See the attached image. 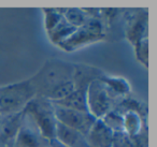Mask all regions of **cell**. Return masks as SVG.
I'll use <instances>...</instances> for the list:
<instances>
[{
  "mask_svg": "<svg viewBox=\"0 0 157 147\" xmlns=\"http://www.w3.org/2000/svg\"><path fill=\"white\" fill-rule=\"evenodd\" d=\"M74 63L58 59L46 61L36 75L29 78L36 95L57 102L74 90Z\"/></svg>",
  "mask_w": 157,
  "mask_h": 147,
  "instance_id": "cell-1",
  "label": "cell"
},
{
  "mask_svg": "<svg viewBox=\"0 0 157 147\" xmlns=\"http://www.w3.org/2000/svg\"><path fill=\"white\" fill-rule=\"evenodd\" d=\"M36 96L30 80L0 86V116L22 113Z\"/></svg>",
  "mask_w": 157,
  "mask_h": 147,
  "instance_id": "cell-2",
  "label": "cell"
},
{
  "mask_svg": "<svg viewBox=\"0 0 157 147\" xmlns=\"http://www.w3.org/2000/svg\"><path fill=\"white\" fill-rule=\"evenodd\" d=\"M24 115L35 125L45 141L55 138L57 120L55 117L54 105L50 100L36 96L23 111Z\"/></svg>",
  "mask_w": 157,
  "mask_h": 147,
  "instance_id": "cell-3",
  "label": "cell"
},
{
  "mask_svg": "<svg viewBox=\"0 0 157 147\" xmlns=\"http://www.w3.org/2000/svg\"><path fill=\"white\" fill-rule=\"evenodd\" d=\"M122 99L114 95L100 78L95 80L86 90L87 112L96 119H100L110 111L116 108V103H120Z\"/></svg>",
  "mask_w": 157,
  "mask_h": 147,
  "instance_id": "cell-4",
  "label": "cell"
},
{
  "mask_svg": "<svg viewBox=\"0 0 157 147\" xmlns=\"http://www.w3.org/2000/svg\"><path fill=\"white\" fill-rule=\"evenodd\" d=\"M105 38L103 23L100 18L90 17L85 25L80 28H76L74 32L63 41L58 47L65 52H74L78 48H81L87 44L101 41Z\"/></svg>",
  "mask_w": 157,
  "mask_h": 147,
  "instance_id": "cell-5",
  "label": "cell"
},
{
  "mask_svg": "<svg viewBox=\"0 0 157 147\" xmlns=\"http://www.w3.org/2000/svg\"><path fill=\"white\" fill-rule=\"evenodd\" d=\"M54 105L55 117H56L57 123H61L63 126H67L69 128H72L74 130H78L81 133L87 134L90 128L97 120L93 115H90L88 112L84 111L72 110V108H66L63 106Z\"/></svg>",
  "mask_w": 157,
  "mask_h": 147,
  "instance_id": "cell-6",
  "label": "cell"
},
{
  "mask_svg": "<svg viewBox=\"0 0 157 147\" xmlns=\"http://www.w3.org/2000/svg\"><path fill=\"white\" fill-rule=\"evenodd\" d=\"M148 12L144 9L130 10L126 17L125 36L132 45L147 38Z\"/></svg>",
  "mask_w": 157,
  "mask_h": 147,
  "instance_id": "cell-7",
  "label": "cell"
},
{
  "mask_svg": "<svg viewBox=\"0 0 157 147\" xmlns=\"http://www.w3.org/2000/svg\"><path fill=\"white\" fill-rule=\"evenodd\" d=\"M23 123V112L0 119V147H14Z\"/></svg>",
  "mask_w": 157,
  "mask_h": 147,
  "instance_id": "cell-8",
  "label": "cell"
},
{
  "mask_svg": "<svg viewBox=\"0 0 157 147\" xmlns=\"http://www.w3.org/2000/svg\"><path fill=\"white\" fill-rule=\"evenodd\" d=\"M44 138L23 112V123L16 136L14 147H44Z\"/></svg>",
  "mask_w": 157,
  "mask_h": 147,
  "instance_id": "cell-9",
  "label": "cell"
},
{
  "mask_svg": "<svg viewBox=\"0 0 157 147\" xmlns=\"http://www.w3.org/2000/svg\"><path fill=\"white\" fill-rule=\"evenodd\" d=\"M54 138L67 147H88L85 134L59 123L56 125Z\"/></svg>",
  "mask_w": 157,
  "mask_h": 147,
  "instance_id": "cell-10",
  "label": "cell"
},
{
  "mask_svg": "<svg viewBox=\"0 0 157 147\" xmlns=\"http://www.w3.org/2000/svg\"><path fill=\"white\" fill-rule=\"evenodd\" d=\"M113 132L107 128L100 119H97L86 134L88 147H111Z\"/></svg>",
  "mask_w": 157,
  "mask_h": 147,
  "instance_id": "cell-11",
  "label": "cell"
},
{
  "mask_svg": "<svg viewBox=\"0 0 157 147\" xmlns=\"http://www.w3.org/2000/svg\"><path fill=\"white\" fill-rule=\"evenodd\" d=\"M123 132L130 136H135L146 130V119L133 111H126L123 113Z\"/></svg>",
  "mask_w": 157,
  "mask_h": 147,
  "instance_id": "cell-12",
  "label": "cell"
},
{
  "mask_svg": "<svg viewBox=\"0 0 157 147\" xmlns=\"http://www.w3.org/2000/svg\"><path fill=\"white\" fill-rule=\"evenodd\" d=\"M86 90L84 88H74V90L63 98V100L57 102H52L56 105L63 106L66 108H72V110L84 111L87 112V104H86Z\"/></svg>",
  "mask_w": 157,
  "mask_h": 147,
  "instance_id": "cell-13",
  "label": "cell"
},
{
  "mask_svg": "<svg viewBox=\"0 0 157 147\" xmlns=\"http://www.w3.org/2000/svg\"><path fill=\"white\" fill-rule=\"evenodd\" d=\"M100 80L105 83V85L114 93L115 96L120 98H124L125 96H128L130 93V85L128 81L124 77L120 76H109L103 74L100 77Z\"/></svg>",
  "mask_w": 157,
  "mask_h": 147,
  "instance_id": "cell-14",
  "label": "cell"
},
{
  "mask_svg": "<svg viewBox=\"0 0 157 147\" xmlns=\"http://www.w3.org/2000/svg\"><path fill=\"white\" fill-rule=\"evenodd\" d=\"M75 29L76 28H74L73 26L68 24L65 21V18H63V21L55 28H53L52 30L46 33H48V37L50 39V41L53 44H55V45L59 46L63 41H66L74 32Z\"/></svg>",
  "mask_w": 157,
  "mask_h": 147,
  "instance_id": "cell-15",
  "label": "cell"
},
{
  "mask_svg": "<svg viewBox=\"0 0 157 147\" xmlns=\"http://www.w3.org/2000/svg\"><path fill=\"white\" fill-rule=\"evenodd\" d=\"M63 18L65 21L73 26L74 28H80L84 26L90 16L87 15L84 9H76V8H71V9H65L63 12Z\"/></svg>",
  "mask_w": 157,
  "mask_h": 147,
  "instance_id": "cell-16",
  "label": "cell"
},
{
  "mask_svg": "<svg viewBox=\"0 0 157 147\" xmlns=\"http://www.w3.org/2000/svg\"><path fill=\"white\" fill-rule=\"evenodd\" d=\"M100 120L107 128H109L113 133L116 132H123V113L117 108L110 111L105 115Z\"/></svg>",
  "mask_w": 157,
  "mask_h": 147,
  "instance_id": "cell-17",
  "label": "cell"
},
{
  "mask_svg": "<svg viewBox=\"0 0 157 147\" xmlns=\"http://www.w3.org/2000/svg\"><path fill=\"white\" fill-rule=\"evenodd\" d=\"M44 15V27L46 32L57 26L63 18L65 9H42Z\"/></svg>",
  "mask_w": 157,
  "mask_h": 147,
  "instance_id": "cell-18",
  "label": "cell"
},
{
  "mask_svg": "<svg viewBox=\"0 0 157 147\" xmlns=\"http://www.w3.org/2000/svg\"><path fill=\"white\" fill-rule=\"evenodd\" d=\"M135 48V55L137 60L141 63L142 66H144L145 68L148 67V39L141 40L140 42H138L137 44L133 45Z\"/></svg>",
  "mask_w": 157,
  "mask_h": 147,
  "instance_id": "cell-19",
  "label": "cell"
},
{
  "mask_svg": "<svg viewBox=\"0 0 157 147\" xmlns=\"http://www.w3.org/2000/svg\"><path fill=\"white\" fill-rule=\"evenodd\" d=\"M111 147H131L130 138L125 132H116V133H113Z\"/></svg>",
  "mask_w": 157,
  "mask_h": 147,
  "instance_id": "cell-20",
  "label": "cell"
},
{
  "mask_svg": "<svg viewBox=\"0 0 157 147\" xmlns=\"http://www.w3.org/2000/svg\"><path fill=\"white\" fill-rule=\"evenodd\" d=\"M130 144L131 147H147L148 138L146 130H143L135 136H130Z\"/></svg>",
  "mask_w": 157,
  "mask_h": 147,
  "instance_id": "cell-21",
  "label": "cell"
},
{
  "mask_svg": "<svg viewBox=\"0 0 157 147\" xmlns=\"http://www.w3.org/2000/svg\"><path fill=\"white\" fill-rule=\"evenodd\" d=\"M48 145H50L48 147H67L63 144H61L60 142H58L56 138H52V140L48 141Z\"/></svg>",
  "mask_w": 157,
  "mask_h": 147,
  "instance_id": "cell-22",
  "label": "cell"
}]
</instances>
